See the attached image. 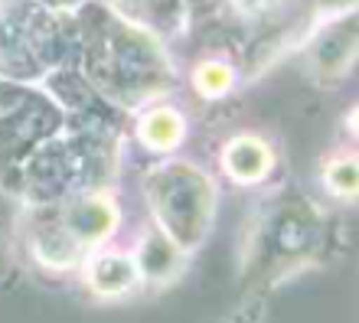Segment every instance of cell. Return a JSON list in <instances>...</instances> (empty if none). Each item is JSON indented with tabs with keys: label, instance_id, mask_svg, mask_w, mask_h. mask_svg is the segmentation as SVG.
I'll use <instances>...</instances> for the list:
<instances>
[{
	"label": "cell",
	"instance_id": "obj_7",
	"mask_svg": "<svg viewBox=\"0 0 359 323\" xmlns=\"http://www.w3.org/2000/svg\"><path fill=\"white\" fill-rule=\"evenodd\" d=\"M274 147L268 141L265 134H255V131H238L232 134L222 151H219V170L226 180H232L236 186H262L274 173Z\"/></svg>",
	"mask_w": 359,
	"mask_h": 323
},
{
	"label": "cell",
	"instance_id": "obj_5",
	"mask_svg": "<svg viewBox=\"0 0 359 323\" xmlns=\"http://www.w3.org/2000/svg\"><path fill=\"white\" fill-rule=\"evenodd\" d=\"M304 49H307V66L317 76V82L327 85L350 76L356 62V13L317 23L304 39Z\"/></svg>",
	"mask_w": 359,
	"mask_h": 323
},
{
	"label": "cell",
	"instance_id": "obj_8",
	"mask_svg": "<svg viewBox=\"0 0 359 323\" xmlns=\"http://www.w3.org/2000/svg\"><path fill=\"white\" fill-rule=\"evenodd\" d=\"M189 134L187 114L180 111L177 105H167V102H157V105H147L137 111V124H134V137L144 151L157 153V157H170L173 151L183 147Z\"/></svg>",
	"mask_w": 359,
	"mask_h": 323
},
{
	"label": "cell",
	"instance_id": "obj_1",
	"mask_svg": "<svg viewBox=\"0 0 359 323\" xmlns=\"http://www.w3.org/2000/svg\"><path fill=\"white\" fill-rule=\"evenodd\" d=\"M327 245V216L313 200L291 190H274L242 226V287L255 291L284 284L287 277L301 275L317 265Z\"/></svg>",
	"mask_w": 359,
	"mask_h": 323
},
{
	"label": "cell",
	"instance_id": "obj_12",
	"mask_svg": "<svg viewBox=\"0 0 359 323\" xmlns=\"http://www.w3.org/2000/svg\"><path fill=\"white\" fill-rule=\"evenodd\" d=\"M320 183L333 200L356 202V196H359V157H356V151L343 147V151H333L327 160H320Z\"/></svg>",
	"mask_w": 359,
	"mask_h": 323
},
{
	"label": "cell",
	"instance_id": "obj_3",
	"mask_svg": "<svg viewBox=\"0 0 359 323\" xmlns=\"http://www.w3.org/2000/svg\"><path fill=\"white\" fill-rule=\"evenodd\" d=\"M144 196L151 206L154 228L170 238L183 255L203 248V242L212 232V222H216L219 193L212 177L199 163H157L144 180Z\"/></svg>",
	"mask_w": 359,
	"mask_h": 323
},
{
	"label": "cell",
	"instance_id": "obj_2",
	"mask_svg": "<svg viewBox=\"0 0 359 323\" xmlns=\"http://www.w3.org/2000/svg\"><path fill=\"white\" fill-rule=\"evenodd\" d=\"M104 13H108L111 29L98 33L102 39L86 43V53L121 59V62H88L86 76L92 78L102 95H108L114 105L128 108V111L157 105L177 78V69L163 49V39L151 29L121 20L108 7H104Z\"/></svg>",
	"mask_w": 359,
	"mask_h": 323
},
{
	"label": "cell",
	"instance_id": "obj_14",
	"mask_svg": "<svg viewBox=\"0 0 359 323\" xmlns=\"http://www.w3.org/2000/svg\"><path fill=\"white\" fill-rule=\"evenodd\" d=\"M229 4H232V10H236L238 17L262 20V17H268V13H274L284 0H229Z\"/></svg>",
	"mask_w": 359,
	"mask_h": 323
},
{
	"label": "cell",
	"instance_id": "obj_15",
	"mask_svg": "<svg viewBox=\"0 0 359 323\" xmlns=\"http://www.w3.org/2000/svg\"><path fill=\"white\" fill-rule=\"evenodd\" d=\"M346 13H356V0H317L313 7V20H337Z\"/></svg>",
	"mask_w": 359,
	"mask_h": 323
},
{
	"label": "cell",
	"instance_id": "obj_13",
	"mask_svg": "<svg viewBox=\"0 0 359 323\" xmlns=\"http://www.w3.org/2000/svg\"><path fill=\"white\" fill-rule=\"evenodd\" d=\"M167 7H173V13H180V17H187V4H183V0H108V10H111V13H118V17L134 23V27L151 29V33H157V20L161 17H167V29H170V10ZM183 23H187V20H183ZM157 36H161V33H157Z\"/></svg>",
	"mask_w": 359,
	"mask_h": 323
},
{
	"label": "cell",
	"instance_id": "obj_4",
	"mask_svg": "<svg viewBox=\"0 0 359 323\" xmlns=\"http://www.w3.org/2000/svg\"><path fill=\"white\" fill-rule=\"evenodd\" d=\"M53 216L59 219V226L76 238V245L82 252H95L111 242V235L121 226V202L111 190H86L72 193L69 200L56 202Z\"/></svg>",
	"mask_w": 359,
	"mask_h": 323
},
{
	"label": "cell",
	"instance_id": "obj_6",
	"mask_svg": "<svg viewBox=\"0 0 359 323\" xmlns=\"http://www.w3.org/2000/svg\"><path fill=\"white\" fill-rule=\"evenodd\" d=\"M79 271H82L86 291L102 297V301H118V297H128L141 287L137 261L131 252H121V248H95L82 258Z\"/></svg>",
	"mask_w": 359,
	"mask_h": 323
},
{
	"label": "cell",
	"instance_id": "obj_11",
	"mask_svg": "<svg viewBox=\"0 0 359 323\" xmlns=\"http://www.w3.org/2000/svg\"><path fill=\"white\" fill-rule=\"evenodd\" d=\"M189 85L203 102H219L229 98L238 85V69L232 59L226 56H206L199 59L193 72H189Z\"/></svg>",
	"mask_w": 359,
	"mask_h": 323
},
{
	"label": "cell",
	"instance_id": "obj_10",
	"mask_svg": "<svg viewBox=\"0 0 359 323\" xmlns=\"http://www.w3.org/2000/svg\"><path fill=\"white\" fill-rule=\"evenodd\" d=\"M131 255L137 261V271H141V284H157V287L173 284L180 271H183V261H187V255L154 226L141 235V242H137Z\"/></svg>",
	"mask_w": 359,
	"mask_h": 323
},
{
	"label": "cell",
	"instance_id": "obj_9",
	"mask_svg": "<svg viewBox=\"0 0 359 323\" xmlns=\"http://www.w3.org/2000/svg\"><path fill=\"white\" fill-rule=\"evenodd\" d=\"M29 252H33V261L46 271H69V268H79L86 252L76 245V238L69 235L66 228L59 226V219L49 212L39 219H33V232H29Z\"/></svg>",
	"mask_w": 359,
	"mask_h": 323
}]
</instances>
